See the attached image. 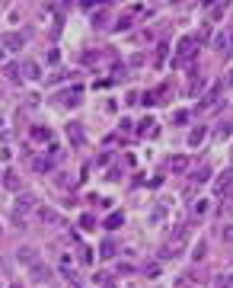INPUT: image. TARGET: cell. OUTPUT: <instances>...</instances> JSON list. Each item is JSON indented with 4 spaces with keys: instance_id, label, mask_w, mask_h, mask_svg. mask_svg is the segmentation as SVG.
<instances>
[{
    "instance_id": "obj_2",
    "label": "cell",
    "mask_w": 233,
    "mask_h": 288,
    "mask_svg": "<svg viewBox=\"0 0 233 288\" xmlns=\"http://www.w3.org/2000/svg\"><path fill=\"white\" fill-rule=\"evenodd\" d=\"M32 208L39 211V198L32 195V192H23V195H16V208H13V215H16L19 224H23V215H26V211H32Z\"/></svg>"
},
{
    "instance_id": "obj_20",
    "label": "cell",
    "mask_w": 233,
    "mask_h": 288,
    "mask_svg": "<svg viewBox=\"0 0 233 288\" xmlns=\"http://www.w3.org/2000/svg\"><path fill=\"white\" fill-rule=\"evenodd\" d=\"M32 272H36V279H39V282H45V279H48V269H45L42 263H36V266H32Z\"/></svg>"
},
{
    "instance_id": "obj_23",
    "label": "cell",
    "mask_w": 233,
    "mask_h": 288,
    "mask_svg": "<svg viewBox=\"0 0 233 288\" xmlns=\"http://www.w3.org/2000/svg\"><path fill=\"white\" fill-rule=\"evenodd\" d=\"M93 224H96L93 215H83V218H80V228H83V231H93Z\"/></svg>"
},
{
    "instance_id": "obj_17",
    "label": "cell",
    "mask_w": 233,
    "mask_h": 288,
    "mask_svg": "<svg viewBox=\"0 0 233 288\" xmlns=\"http://www.w3.org/2000/svg\"><path fill=\"white\" fill-rule=\"evenodd\" d=\"M192 180H195V183H208V180H211V167H198Z\"/></svg>"
},
{
    "instance_id": "obj_30",
    "label": "cell",
    "mask_w": 233,
    "mask_h": 288,
    "mask_svg": "<svg viewBox=\"0 0 233 288\" xmlns=\"http://www.w3.org/2000/svg\"><path fill=\"white\" fill-rule=\"evenodd\" d=\"M224 198H233V186H230L227 192H224Z\"/></svg>"
},
{
    "instance_id": "obj_6",
    "label": "cell",
    "mask_w": 233,
    "mask_h": 288,
    "mask_svg": "<svg viewBox=\"0 0 233 288\" xmlns=\"http://www.w3.org/2000/svg\"><path fill=\"white\" fill-rule=\"evenodd\" d=\"M16 259H19L23 266H36V263H39V250H36V246H23V250L16 253Z\"/></svg>"
},
{
    "instance_id": "obj_31",
    "label": "cell",
    "mask_w": 233,
    "mask_h": 288,
    "mask_svg": "<svg viewBox=\"0 0 233 288\" xmlns=\"http://www.w3.org/2000/svg\"><path fill=\"white\" fill-rule=\"evenodd\" d=\"M10 288H23V285H19V282H13V285H10Z\"/></svg>"
},
{
    "instance_id": "obj_5",
    "label": "cell",
    "mask_w": 233,
    "mask_h": 288,
    "mask_svg": "<svg viewBox=\"0 0 233 288\" xmlns=\"http://www.w3.org/2000/svg\"><path fill=\"white\" fill-rule=\"evenodd\" d=\"M138 132L144 135V138H156V135H160V122H156V119H144L138 125Z\"/></svg>"
},
{
    "instance_id": "obj_15",
    "label": "cell",
    "mask_w": 233,
    "mask_h": 288,
    "mask_svg": "<svg viewBox=\"0 0 233 288\" xmlns=\"http://www.w3.org/2000/svg\"><path fill=\"white\" fill-rule=\"evenodd\" d=\"M217 141H227L230 138V135H233V125H230V122H221V128H217Z\"/></svg>"
},
{
    "instance_id": "obj_22",
    "label": "cell",
    "mask_w": 233,
    "mask_h": 288,
    "mask_svg": "<svg viewBox=\"0 0 233 288\" xmlns=\"http://www.w3.org/2000/svg\"><path fill=\"white\" fill-rule=\"evenodd\" d=\"M192 259H204V240H198L195 250H192Z\"/></svg>"
},
{
    "instance_id": "obj_16",
    "label": "cell",
    "mask_w": 233,
    "mask_h": 288,
    "mask_svg": "<svg viewBox=\"0 0 233 288\" xmlns=\"http://www.w3.org/2000/svg\"><path fill=\"white\" fill-rule=\"evenodd\" d=\"M121 221H125V218H121V211H112V215L106 218V228H109V231H115V228H118Z\"/></svg>"
},
{
    "instance_id": "obj_28",
    "label": "cell",
    "mask_w": 233,
    "mask_h": 288,
    "mask_svg": "<svg viewBox=\"0 0 233 288\" xmlns=\"http://www.w3.org/2000/svg\"><path fill=\"white\" fill-rule=\"evenodd\" d=\"M102 19H106V6H102V10H99V13H96V16H93V23H96V26H102Z\"/></svg>"
},
{
    "instance_id": "obj_29",
    "label": "cell",
    "mask_w": 233,
    "mask_h": 288,
    "mask_svg": "<svg viewBox=\"0 0 233 288\" xmlns=\"http://www.w3.org/2000/svg\"><path fill=\"white\" fill-rule=\"evenodd\" d=\"M128 26H131V19H128V16H121V19H118V26H115V29L121 32V29H128Z\"/></svg>"
},
{
    "instance_id": "obj_13",
    "label": "cell",
    "mask_w": 233,
    "mask_h": 288,
    "mask_svg": "<svg viewBox=\"0 0 233 288\" xmlns=\"http://www.w3.org/2000/svg\"><path fill=\"white\" fill-rule=\"evenodd\" d=\"M99 250H102V253H99V256H106V259H112V256H115V250H118V246H115V240H112V237H109V240H102V246H99Z\"/></svg>"
},
{
    "instance_id": "obj_27",
    "label": "cell",
    "mask_w": 233,
    "mask_h": 288,
    "mask_svg": "<svg viewBox=\"0 0 233 288\" xmlns=\"http://www.w3.org/2000/svg\"><path fill=\"white\" fill-rule=\"evenodd\" d=\"M163 61H166V45L156 48V64H163Z\"/></svg>"
},
{
    "instance_id": "obj_25",
    "label": "cell",
    "mask_w": 233,
    "mask_h": 288,
    "mask_svg": "<svg viewBox=\"0 0 233 288\" xmlns=\"http://www.w3.org/2000/svg\"><path fill=\"white\" fill-rule=\"evenodd\" d=\"M224 10H227L224 3H214V6H211V16H214V19H221V16H224Z\"/></svg>"
},
{
    "instance_id": "obj_32",
    "label": "cell",
    "mask_w": 233,
    "mask_h": 288,
    "mask_svg": "<svg viewBox=\"0 0 233 288\" xmlns=\"http://www.w3.org/2000/svg\"><path fill=\"white\" fill-rule=\"evenodd\" d=\"M0 58H3V48H0Z\"/></svg>"
},
{
    "instance_id": "obj_11",
    "label": "cell",
    "mask_w": 233,
    "mask_h": 288,
    "mask_svg": "<svg viewBox=\"0 0 233 288\" xmlns=\"http://www.w3.org/2000/svg\"><path fill=\"white\" fill-rule=\"evenodd\" d=\"M204 138H208V128H204V125H198L195 132L189 135V147H198V144H201Z\"/></svg>"
},
{
    "instance_id": "obj_24",
    "label": "cell",
    "mask_w": 233,
    "mask_h": 288,
    "mask_svg": "<svg viewBox=\"0 0 233 288\" xmlns=\"http://www.w3.org/2000/svg\"><path fill=\"white\" fill-rule=\"evenodd\" d=\"M3 176H6V180H3V183H6V189H16V186H19L16 173H3Z\"/></svg>"
},
{
    "instance_id": "obj_1",
    "label": "cell",
    "mask_w": 233,
    "mask_h": 288,
    "mask_svg": "<svg viewBox=\"0 0 233 288\" xmlns=\"http://www.w3.org/2000/svg\"><path fill=\"white\" fill-rule=\"evenodd\" d=\"M195 54H198V39H195V36H186V39H179V48H176L173 64H176V67H189Z\"/></svg>"
},
{
    "instance_id": "obj_14",
    "label": "cell",
    "mask_w": 233,
    "mask_h": 288,
    "mask_svg": "<svg viewBox=\"0 0 233 288\" xmlns=\"http://www.w3.org/2000/svg\"><path fill=\"white\" fill-rule=\"evenodd\" d=\"M32 138H36V141H51V128L36 125V128H32Z\"/></svg>"
},
{
    "instance_id": "obj_19",
    "label": "cell",
    "mask_w": 233,
    "mask_h": 288,
    "mask_svg": "<svg viewBox=\"0 0 233 288\" xmlns=\"http://www.w3.org/2000/svg\"><path fill=\"white\" fill-rule=\"evenodd\" d=\"M173 122H176V125H186V122H189V109H176V112H173Z\"/></svg>"
},
{
    "instance_id": "obj_12",
    "label": "cell",
    "mask_w": 233,
    "mask_h": 288,
    "mask_svg": "<svg viewBox=\"0 0 233 288\" xmlns=\"http://www.w3.org/2000/svg\"><path fill=\"white\" fill-rule=\"evenodd\" d=\"M230 186H233V173H230V170H224L221 180H217V195H224V192H227Z\"/></svg>"
},
{
    "instance_id": "obj_4",
    "label": "cell",
    "mask_w": 233,
    "mask_h": 288,
    "mask_svg": "<svg viewBox=\"0 0 233 288\" xmlns=\"http://www.w3.org/2000/svg\"><path fill=\"white\" fill-rule=\"evenodd\" d=\"M189 167H192V163H189V157H169V173H176V176H182V173H189Z\"/></svg>"
},
{
    "instance_id": "obj_26",
    "label": "cell",
    "mask_w": 233,
    "mask_h": 288,
    "mask_svg": "<svg viewBox=\"0 0 233 288\" xmlns=\"http://www.w3.org/2000/svg\"><path fill=\"white\" fill-rule=\"evenodd\" d=\"M221 237H224V240H227V243H233V224H227V228H224V231H221Z\"/></svg>"
},
{
    "instance_id": "obj_7",
    "label": "cell",
    "mask_w": 233,
    "mask_h": 288,
    "mask_svg": "<svg viewBox=\"0 0 233 288\" xmlns=\"http://www.w3.org/2000/svg\"><path fill=\"white\" fill-rule=\"evenodd\" d=\"M224 93V84H214L208 90V96H204V102H201V109H211V106H217V96Z\"/></svg>"
},
{
    "instance_id": "obj_8",
    "label": "cell",
    "mask_w": 233,
    "mask_h": 288,
    "mask_svg": "<svg viewBox=\"0 0 233 288\" xmlns=\"http://www.w3.org/2000/svg\"><path fill=\"white\" fill-rule=\"evenodd\" d=\"M39 218H42L45 224H58L61 221V215L54 208H48V205H39Z\"/></svg>"
},
{
    "instance_id": "obj_9",
    "label": "cell",
    "mask_w": 233,
    "mask_h": 288,
    "mask_svg": "<svg viewBox=\"0 0 233 288\" xmlns=\"http://www.w3.org/2000/svg\"><path fill=\"white\" fill-rule=\"evenodd\" d=\"M51 167H54V157H36V160H32V170H36V173H48Z\"/></svg>"
},
{
    "instance_id": "obj_10",
    "label": "cell",
    "mask_w": 233,
    "mask_h": 288,
    "mask_svg": "<svg viewBox=\"0 0 233 288\" xmlns=\"http://www.w3.org/2000/svg\"><path fill=\"white\" fill-rule=\"evenodd\" d=\"M23 74H26L29 80H39V77H42V67H39V61H26V64H23Z\"/></svg>"
},
{
    "instance_id": "obj_3",
    "label": "cell",
    "mask_w": 233,
    "mask_h": 288,
    "mask_svg": "<svg viewBox=\"0 0 233 288\" xmlns=\"http://www.w3.org/2000/svg\"><path fill=\"white\" fill-rule=\"evenodd\" d=\"M23 45H26V39L19 36V32H3V36H0V48H3V51H19Z\"/></svg>"
},
{
    "instance_id": "obj_21",
    "label": "cell",
    "mask_w": 233,
    "mask_h": 288,
    "mask_svg": "<svg viewBox=\"0 0 233 288\" xmlns=\"http://www.w3.org/2000/svg\"><path fill=\"white\" fill-rule=\"evenodd\" d=\"M217 288H233V272H227V276L217 279Z\"/></svg>"
},
{
    "instance_id": "obj_18",
    "label": "cell",
    "mask_w": 233,
    "mask_h": 288,
    "mask_svg": "<svg viewBox=\"0 0 233 288\" xmlns=\"http://www.w3.org/2000/svg\"><path fill=\"white\" fill-rule=\"evenodd\" d=\"M192 215H198V218H201V215H208V198H198V202L192 205Z\"/></svg>"
}]
</instances>
